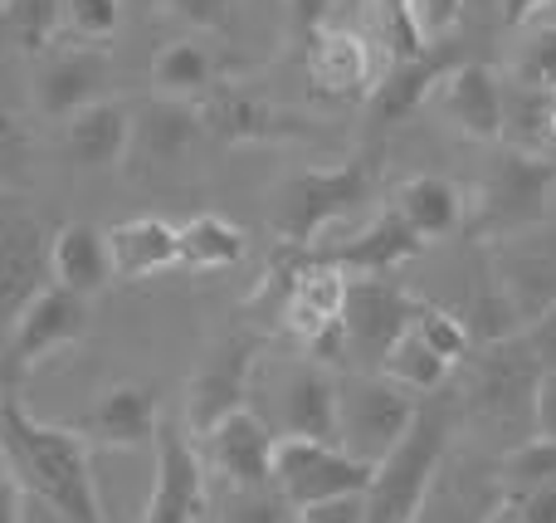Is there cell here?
Listing matches in <instances>:
<instances>
[{
    "instance_id": "cell-33",
    "label": "cell",
    "mask_w": 556,
    "mask_h": 523,
    "mask_svg": "<svg viewBox=\"0 0 556 523\" xmlns=\"http://www.w3.org/2000/svg\"><path fill=\"white\" fill-rule=\"evenodd\" d=\"M366 15H371V45L381 49L386 69L410 64L430 49L420 20H415V0H366Z\"/></svg>"
},
{
    "instance_id": "cell-50",
    "label": "cell",
    "mask_w": 556,
    "mask_h": 523,
    "mask_svg": "<svg viewBox=\"0 0 556 523\" xmlns=\"http://www.w3.org/2000/svg\"><path fill=\"white\" fill-rule=\"evenodd\" d=\"M547 221L556 225V191H552V206H547Z\"/></svg>"
},
{
    "instance_id": "cell-15",
    "label": "cell",
    "mask_w": 556,
    "mask_h": 523,
    "mask_svg": "<svg viewBox=\"0 0 556 523\" xmlns=\"http://www.w3.org/2000/svg\"><path fill=\"white\" fill-rule=\"evenodd\" d=\"M205 142L201 113L191 103H172V98H142L132 103V137H127V172L156 182V176H176L186 162H195Z\"/></svg>"
},
{
    "instance_id": "cell-35",
    "label": "cell",
    "mask_w": 556,
    "mask_h": 523,
    "mask_svg": "<svg viewBox=\"0 0 556 523\" xmlns=\"http://www.w3.org/2000/svg\"><path fill=\"white\" fill-rule=\"evenodd\" d=\"M547 485H556V440L528 436V440H518V446L503 450V460H498L503 499L528 495V489H547Z\"/></svg>"
},
{
    "instance_id": "cell-44",
    "label": "cell",
    "mask_w": 556,
    "mask_h": 523,
    "mask_svg": "<svg viewBox=\"0 0 556 523\" xmlns=\"http://www.w3.org/2000/svg\"><path fill=\"white\" fill-rule=\"evenodd\" d=\"M293 523H362V495H346V499H327V505H313V509H298Z\"/></svg>"
},
{
    "instance_id": "cell-23",
    "label": "cell",
    "mask_w": 556,
    "mask_h": 523,
    "mask_svg": "<svg viewBox=\"0 0 556 523\" xmlns=\"http://www.w3.org/2000/svg\"><path fill=\"white\" fill-rule=\"evenodd\" d=\"M420 250H425L420 235L401 221V211H395V206H386V211L376 215L371 225H362L352 240L323 250V260H332L337 270L352 274V279H391V274L401 270L405 260H415Z\"/></svg>"
},
{
    "instance_id": "cell-19",
    "label": "cell",
    "mask_w": 556,
    "mask_h": 523,
    "mask_svg": "<svg viewBox=\"0 0 556 523\" xmlns=\"http://www.w3.org/2000/svg\"><path fill=\"white\" fill-rule=\"evenodd\" d=\"M152 450H156V475H152V499L142 509V523H201L205 519V465H201L195 440L186 436V426L162 416Z\"/></svg>"
},
{
    "instance_id": "cell-31",
    "label": "cell",
    "mask_w": 556,
    "mask_h": 523,
    "mask_svg": "<svg viewBox=\"0 0 556 523\" xmlns=\"http://www.w3.org/2000/svg\"><path fill=\"white\" fill-rule=\"evenodd\" d=\"M64 39V0H0V59H39Z\"/></svg>"
},
{
    "instance_id": "cell-47",
    "label": "cell",
    "mask_w": 556,
    "mask_h": 523,
    "mask_svg": "<svg viewBox=\"0 0 556 523\" xmlns=\"http://www.w3.org/2000/svg\"><path fill=\"white\" fill-rule=\"evenodd\" d=\"M547 5H552V0H498V10H503V20H508V25H528V20H538Z\"/></svg>"
},
{
    "instance_id": "cell-36",
    "label": "cell",
    "mask_w": 556,
    "mask_h": 523,
    "mask_svg": "<svg viewBox=\"0 0 556 523\" xmlns=\"http://www.w3.org/2000/svg\"><path fill=\"white\" fill-rule=\"evenodd\" d=\"M123 0H64V39L68 45L108 49L123 35Z\"/></svg>"
},
{
    "instance_id": "cell-7",
    "label": "cell",
    "mask_w": 556,
    "mask_h": 523,
    "mask_svg": "<svg viewBox=\"0 0 556 523\" xmlns=\"http://www.w3.org/2000/svg\"><path fill=\"white\" fill-rule=\"evenodd\" d=\"M538 377H542V368L532 362L528 343L518 333V338L493 343V348H483L473 358L469 387H464V397L454 407L469 411L483 426L513 436V446H518V440L532 436V391H538Z\"/></svg>"
},
{
    "instance_id": "cell-11",
    "label": "cell",
    "mask_w": 556,
    "mask_h": 523,
    "mask_svg": "<svg viewBox=\"0 0 556 523\" xmlns=\"http://www.w3.org/2000/svg\"><path fill=\"white\" fill-rule=\"evenodd\" d=\"M49 231L29 206L15 196H0V348L15 333L20 313L49 289Z\"/></svg>"
},
{
    "instance_id": "cell-21",
    "label": "cell",
    "mask_w": 556,
    "mask_h": 523,
    "mask_svg": "<svg viewBox=\"0 0 556 523\" xmlns=\"http://www.w3.org/2000/svg\"><path fill=\"white\" fill-rule=\"evenodd\" d=\"M84 333H88V299H78V294L49 284V289L20 313L15 333L5 338L10 372H15V377L20 372H35L39 362H49L54 352L74 348Z\"/></svg>"
},
{
    "instance_id": "cell-51",
    "label": "cell",
    "mask_w": 556,
    "mask_h": 523,
    "mask_svg": "<svg viewBox=\"0 0 556 523\" xmlns=\"http://www.w3.org/2000/svg\"><path fill=\"white\" fill-rule=\"evenodd\" d=\"M0 475H10V470H5V450H0Z\"/></svg>"
},
{
    "instance_id": "cell-13",
    "label": "cell",
    "mask_w": 556,
    "mask_h": 523,
    "mask_svg": "<svg viewBox=\"0 0 556 523\" xmlns=\"http://www.w3.org/2000/svg\"><path fill=\"white\" fill-rule=\"evenodd\" d=\"M489 279L498 284V294L513 303L518 323H538L542 313L556 309V225L542 221L532 231L503 235L489 240Z\"/></svg>"
},
{
    "instance_id": "cell-9",
    "label": "cell",
    "mask_w": 556,
    "mask_h": 523,
    "mask_svg": "<svg viewBox=\"0 0 556 523\" xmlns=\"http://www.w3.org/2000/svg\"><path fill=\"white\" fill-rule=\"evenodd\" d=\"M264 358L260 333L250 328H230L205 348L201 368H195L191 387H186V436H205L215 421H225L230 411L250 407V387H254V368Z\"/></svg>"
},
{
    "instance_id": "cell-28",
    "label": "cell",
    "mask_w": 556,
    "mask_h": 523,
    "mask_svg": "<svg viewBox=\"0 0 556 523\" xmlns=\"http://www.w3.org/2000/svg\"><path fill=\"white\" fill-rule=\"evenodd\" d=\"M49 279L59 289L78 294V299H93L113 284V260H108V240L98 225L88 221H68L54 231L49 240Z\"/></svg>"
},
{
    "instance_id": "cell-32",
    "label": "cell",
    "mask_w": 556,
    "mask_h": 523,
    "mask_svg": "<svg viewBox=\"0 0 556 523\" xmlns=\"http://www.w3.org/2000/svg\"><path fill=\"white\" fill-rule=\"evenodd\" d=\"M376 372H381L386 382H395V387H405L410 397H434V391H444V382H450L454 368L425 348L420 333L405 328L401 338L386 348V358H381V368H376Z\"/></svg>"
},
{
    "instance_id": "cell-43",
    "label": "cell",
    "mask_w": 556,
    "mask_h": 523,
    "mask_svg": "<svg viewBox=\"0 0 556 523\" xmlns=\"http://www.w3.org/2000/svg\"><path fill=\"white\" fill-rule=\"evenodd\" d=\"M532 436L556 440V372H542L532 391Z\"/></svg>"
},
{
    "instance_id": "cell-42",
    "label": "cell",
    "mask_w": 556,
    "mask_h": 523,
    "mask_svg": "<svg viewBox=\"0 0 556 523\" xmlns=\"http://www.w3.org/2000/svg\"><path fill=\"white\" fill-rule=\"evenodd\" d=\"M522 343H528L532 362H538L542 372H556V309L542 313L538 323H528V328H522Z\"/></svg>"
},
{
    "instance_id": "cell-2",
    "label": "cell",
    "mask_w": 556,
    "mask_h": 523,
    "mask_svg": "<svg viewBox=\"0 0 556 523\" xmlns=\"http://www.w3.org/2000/svg\"><path fill=\"white\" fill-rule=\"evenodd\" d=\"M454 426H459V407L444 391L420 397L405 440L371 470V485L362 495V523H420L425 499L450 460Z\"/></svg>"
},
{
    "instance_id": "cell-25",
    "label": "cell",
    "mask_w": 556,
    "mask_h": 523,
    "mask_svg": "<svg viewBox=\"0 0 556 523\" xmlns=\"http://www.w3.org/2000/svg\"><path fill=\"white\" fill-rule=\"evenodd\" d=\"M127 137H132V103L123 98H103V103L84 108L64 123V157L84 172H108V166L127 162Z\"/></svg>"
},
{
    "instance_id": "cell-27",
    "label": "cell",
    "mask_w": 556,
    "mask_h": 523,
    "mask_svg": "<svg viewBox=\"0 0 556 523\" xmlns=\"http://www.w3.org/2000/svg\"><path fill=\"white\" fill-rule=\"evenodd\" d=\"M395 211L401 221L420 235V245H434V240H450V235L469 231V196H464L459 182L440 172H420L395 191Z\"/></svg>"
},
{
    "instance_id": "cell-48",
    "label": "cell",
    "mask_w": 556,
    "mask_h": 523,
    "mask_svg": "<svg viewBox=\"0 0 556 523\" xmlns=\"http://www.w3.org/2000/svg\"><path fill=\"white\" fill-rule=\"evenodd\" d=\"M20 523H68V519H64V514H54L49 505H39V499H29V495H25V519H20Z\"/></svg>"
},
{
    "instance_id": "cell-17",
    "label": "cell",
    "mask_w": 556,
    "mask_h": 523,
    "mask_svg": "<svg viewBox=\"0 0 556 523\" xmlns=\"http://www.w3.org/2000/svg\"><path fill=\"white\" fill-rule=\"evenodd\" d=\"M195 450H201V465L215 470L240 495H260V489L274 485L278 436L254 407H240L225 421H215L205 436H195Z\"/></svg>"
},
{
    "instance_id": "cell-14",
    "label": "cell",
    "mask_w": 556,
    "mask_h": 523,
    "mask_svg": "<svg viewBox=\"0 0 556 523\" xmlns=\"http://www.w3.org/2000/svg\"><path fill=\"white\" fill-rule=\"evenodd\" d=\"M201 113V127L211 142H225V147H244V142H317V127L313 117L303 113H288V108L269 103L264 94H250V88L230 84L225 78L220 88L195 103Z\"/></svg>"
},
{
    "instance_id": "cell-24",
    "label": "cell",
    "mask_w": 556,
    "mask_h": 523,
    "mask_svg": "<svg viewBox=\"0 0 556 523\" xmlns=\"http://www.w3.org/2000/svg\"><path fill=\"white\" fill-rule=\"evenodd\" d=\"M108 240V260H113V279L123 284H142L156 274L181 270L176 260V225L162 215H132V221H117L103 231Z\"/></svg>"
},
{
    "instance_id": "cell-12",
    "label": "cell",
    "mask_w": 556,
    "mask_h": 523,
    "mask_svg": "<svg viewBox=\"0 0 556 523\" xmlns=\"http://www.w3.org/2000/svg\"><path fill=\"white\" fill-rule=\"evenodd\" d=\"M103 98H113V59H108V49L59 39L29 69V113L35 117L68 123L74 113L103 103Z\"/></svg>"
},
{
    "instance_id": "cell-5",
    "label": "cell",
    "mask_w": 556,
    "mask_h": 523,
    "mask_svg": "<svg viewBox=\"0 0 556 523\" xmlns=\"http://www.w3.org/2000/svg\"><path fill=\"white\" fill-rule=\"evenodd\" d=\"M415 411H420V397H410L405 387L386 382L381 372H342V377H337L332 446L376 470L405 440Z\"/></svg>"
},
{
    "instance_id": "cell-3",
    "label": "cell",
    "mask_w": 556,
    "mask_h": 523,
    "mask_svg": "<svg viewBox=\"0 0 556 523\" xmlns=\"http://www.w3.org/2000/svg\"><path fill=\"white\" fill-rule=\"evenodd\" d=\"M381 157H346L337 166H303L274 191V235L283 250H307L323 240V231L342 215L362 211L376 196Z\"/></svg>"
},
{
    "instance_id": "cell-4",
    "label": "cell",
    "mask_w": 556,
    "mask_h": 523,
    "mask_svg": "<svg viewBox=\"0 0 556 523\" xmlns=\"http://www.w3.org/2000/svg\"><path fill=\"white\" fill-rule=\"evenodd\" d=\"M254 411L274 436L332 440L337 426V372L313 358H260L254 368Z\"/></svg>"
},
{
    "instance_id": "cell-38",
    "label": "cell",
    "mask_w": 556,
    "mask_h": 523,
    "mask_svg": "<svg viewBox=\"0 0 556 523\" xmlns=\"http://www.w3.org/2000/svg\"><path fill=\"white\" fill-rule=\"evenodd\" d=\"M513 84L556 94V20L552 25H532L522 35L518 54H513Z\"/></svg>"
},
{
    "instance_id": "cell-18",
    "label": "cell",
    "mask_w": 556,
    "mask_h": 523,
    "mask_svg": "<svg viewBox=\"0 0 556 523\" xmlns=\"http://www.w3.org/2000/svg\"><path fill=\"white\" fill-rule=\"evenodd\" d=\"M420 299L401 289L395 279H352L346 284V309H342V348L346 358L381 368L386 348L415 323Z\"/></svg>"
},
{
    "instance_id": "cell-34",
    "label": "cell",
    "mask_w": 556,
    "mask_h": 523,
    "mask_svg": "<svg viewBox=\"0 0 556 523\" xmlns=\"http://www.w3.org/2000/svg\"><path fill=\"white\" fill-rule=\"evenodd\" d=\"M35 157V127H29V103L0 78V196H10L29 172Z\"/></svg>"
},
{
    "instance_id": "cell-6",
    "label": "cell",
    "mask_w": 556,
    "mask_h": 523,
    "mask_svg": "<svg viewBox=\"0 0 556 523\" xmlns=\"http://www.w3.org/2000/svg\"><path fill=\"white\" fill-rule=\"evenodd\" d=\"M552 191H556L552 157H528L503 147L498 162H489V172H483L479 196L469 201V231L483 235V245L532 231V225L547 221Z\"/></svg>"
},
{
    "instance_id": "cell-40",
    "label": "cell",
    "mask_w": 556,
    "mask_h": 523,
    "mask_svg": "<svg viewBox=\"0 0 556 523\" xmlns=\"http://www.w3.org/2000/svg\"><path fill=\"white\" fill-rule=\"evenodd\" d=\"M464 5H469V0H415V20H420L425 39L434 45L440 35H450V29L459 25Z\"/></svg>"
},
{
    "instance_id": "cell-30",
    "label": "cell",
    "mask_w": 556,
    "mask_h": 523,
    "mask_svg": "<svg viewBox=\"0 0 556 523\" xmlns=\"http://www.w3.org/2000/svg\"><path fill=\"white\" fill-rule=\"evenodd\" d=\"M244 254H250V240H244V231L230 221V215L201 211L186 225H176V260H181V270H191V274L235 270Z\"/></svg>"
},
{
    "instance_id": "cell-37",
    "label": "cell",
    "mask_w": 556,
    "mask_h": 523,
    "mask_svg": "<svg viewBox=\"0 0 556 523\" xmlns=\"http://www.w3.org/2000/svg\"><path fill=\"white\" fill-rule=\"evenodd\" d=\"M410 328L420 333L425 348H430L434 358H444L450 368L469 362L473 338H469V328H464L459 313H450V309H440V303H425V299H420V309H415V323H410Z\"/></svg>"
},
{
    "instance_id": "cell-22",
    "label": "cell",
    "mask_w": 556,
    "mask_h": 523,
    "mask_svg": "<svg viewBox=\"0 0 556 523\" xmlns=\"http://www.w3.org/2000/svg\"><path fill=\"white\" fill-rule=\"evenodd\" d=\"M440 113L469 142H503V74L479 59H459L440 78Z\"/></svg>"
},
{
    "instance_id": "cell-1",
    "label": "cell",
    "mask_w": 556,
    "mask_h": 523,
    "mask_svg": "<svg viewBox=\"0 0 556 523\" xmlns=\"http://www.w3.org/2000/svg\"><path fill=\"white\" fill-rule=\"evenodd\" d=\"M0 450H5V470L29 499L49 505L68 523H108L93 485V450L68 426L29 416L15 397H5Z\"/></svg>"
},
{
    "instance_id": "cell-29",
    "label": "cell",
    "mask_w": 556,
    "mask_h": 523,
    "mask_svg": "<svg viewBox=\"0 0 556 523\" xmlns=\"http://www.w3.org/2000/svg\"><path fill=\"white\" fill-rule=\"evenodd\" d=\"M454 64H459V59H450L440 45H430L420 59H410V64L386 69L381 84H376L371 98H366V103H371V117H376V123H386V127L401 123V117H410L415 108H420L425 98L440 88V78L450 74Z\"/></svg>"
},
{
    "instance_id": "cell-8",
    "label": "cell",
    "mask_w": 556,
    "mask_h": 523,
    "mask_svg": "<svg viewBox=\"0 0 556 523\" xmlns=\"http://www.w3.org/2000/svg\"><path fill=\"white\" fill-rule=\"evenodd\" d=\"M346 284L352 274H342L332 260L313 254V260H298L293 279H288V294L278 303V323L283 333L303 348V358L313 362H342V309H346Z\"/></svg>"
},
{
    "instance_id": "cell-41",
    "label": "cell",
    "mask_w": 556,
    "mask_h": 523,
    "mask_svg": "<svg viewBox=\"0 0 556 523\" xmlns=\"http://www.w3.org/2000/svg\"><path fill=\"white\" fill-rule=\"evenodd\" d=\"M503 505H508L513 523H556V485L528 489V495H508Z\"/></svg>"
},
{
    "instance_id": "cell-52",
    "label": "cell",
    "mask_w": 556,
    "mask_h": 523,
    "mask_svg": "<svg viewBox=\"0 0 556 523\" xmlns=\"http://www.w3.org/2000/svg\"><path fill=\"white\" fill-rule=\"evenodd\" d=\"M0 416H5V391H0Z\"/></svg>"
},
{
    "instance_id": "cell-45",
    "label": "cell",
    "mask_w": 556,
    "mask_h": 523,
    "mask_svg": "<svg viewBox=\"0 0 556 523\" xmlns=\"http://www.w3.org/2000/svg\"><path fill=\"white\" fill-rule=\"evenodd\" d=\"M332 5H337V0H283V10H288V29H293L298 39L313 35L317 25H327V20H332Z\"/></svg>"
},
{
    "instance_id": "cell-46",
    "label": "cell",
    "mask_w": 556,
    "mask_h": 523,
    "mask_svg": "<svg viewBox=\"0 0 556 523\" xmlns=\"http://www.w3.org/2000/svg\"><path fill=\"white\" fill-rule=\"evenodd\" d=\"M25 519V489L15 485V475H0V523Z\"/></svg>"
},
{
    "instance_id": "cell-26",
    "label": "cell",
    "mask_w": 556,
    "mask_h": 523,
    "mask_svg": "<svg viewBox=\"0 0 556 523\" xmlns=\"http://www.w3.org/2000/svg\"><path fill=\"white\" fill-rule=\"evenodd\" d=\"M147 78H152L156 98H172V103H191L195 108L211 88L225 84V64L201 35H181V39L156 45Z\"/></svg>"
},
{
    "instance_id": "cell-10",
    "label": "cell",
    "mask_w": 556,
    "mask_h": 523,
    "mask_svg": "<svg viewBox=\"0 0 556 523\" xmlns=\"http://www.w3.org/2000/svg\"><path fill=\"white\" fill-rule=\"evenodd\" d=\"M371 485V465L352 460L346 450H337L332 440H303V436H278L274 450V495L283 509H313L327 499L366 495Z\"/></svg>"
},
{
    "instance_id": "cell-49",
    "label": "cell",
    "mask_w": 556,
    "mask_h": 523,
    "mask_svg": "<svg viewBox=\"0 0 556 523\" xmlns=\"http://www.w3.org/2000/svg\"><path fill=\"white\" fill-rule=\"evenodd\" d=\"M489 523H513V514H508V505H498V509H493V519Z\"/></svg>"
},
{
    "instance_id": "cell-39",
    "label": "cell",
    "mask_w": 556,
    "mask_h": 523,
    "mask_svg": "<svg viewBox=\"0 0 556 523\" xmlns=\"http://www.w3.org/2000/svg\"><path fill=\"white\" fill-rule=\"evenodd\" d=\"M156 5L191 25L195 35H230L235 25V0H156Z\"/></svg>"
},
{
    "instance_id": "cell-20",
    "label": "cell",
    "mask_w": 556,
    "mask_h": 523,
    "mask_svg": "<svg viewBox=\"0 0 556 523\" xmlns=\"http://www.w3.org/2000/svg\"><path fill=\"white\" fill-rule=\"evenodd\" d=\"M88 450H142L156 440L162 431V401L152 387H137V382H117L108 387L84 416L64 421Z\"/></svg>"
},
{
    "instance_id": "cell-16",
    "label": "cell",
    "mask_w": 556,
    "mask_h": 523,
    "mask_svg": "<svg viewBox=\"0 0 556 523\" xmlns=\"http://www.w3.org/2000/svg\"><path fill=\"white\" fill-rule=\"evenodd\" d=\"M303 74L332 103H362L381 84V49L352 25H317L303 35Z\"/></svg>"
}]
</instances>
